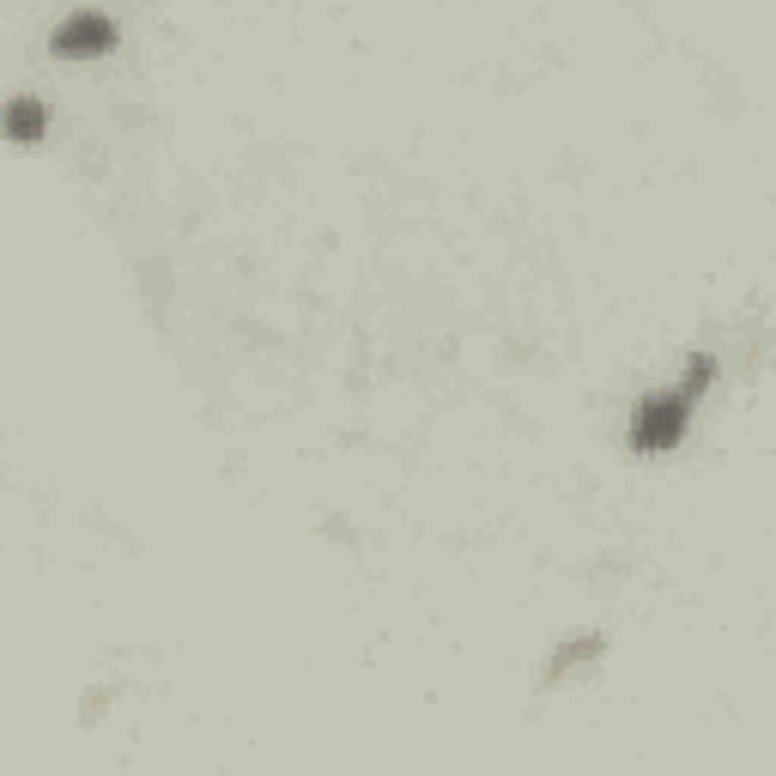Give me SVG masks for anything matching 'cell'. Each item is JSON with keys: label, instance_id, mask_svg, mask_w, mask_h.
I'll use <instances>...</instances> for the list:
<instances>
[{"label": "cell", "instance_id": "3", "mask_svg": "<svg viewBox=\"0 0 776 776\" xmlns=\"http://www.w3.org/2000/svg\"><path fill=\"white\" fill-rule=\"evenodd\" d=\"M0 127H7L12 140H37V134H43V127H49V115H43V103L19 98V103H12L7 115H0Z\"/></svg>", "mask_w": 776, "mask_h": 776}, {"label": "cell", "instance_id": "2", "mask_svg": "<svg viewBox=\"0 0 776 776\" xmlns=\"http://www.w3.org/2000/svg\"><path fill=\"white\" fill-rule=\"evenodd\" d=\"M115 43V24L103 19V12H73V19H61L55 31V49L61 55H98V49Z\"/></svg>", "mask_w": 776, "mask_h": 776}, {"label": "cell", "instance_id": "1", "mask_svg": "<svg viewBox=\"0 0 776 776\" xmlns=\"http://www.w3.org/2000/svg\"><path fill=\"white\" fill-rule=\"evenodd\" d=\"M716 377V365L709 358H692V377H685L680 388H667V395H655V400H643V412H637V431H631V443L637 449H674L680 437H685V412H692V400L704 395V382Z\"/></svg>", "mask_w": 776, "mask_h": 776}]
</instances>
